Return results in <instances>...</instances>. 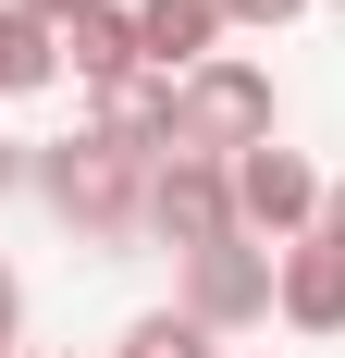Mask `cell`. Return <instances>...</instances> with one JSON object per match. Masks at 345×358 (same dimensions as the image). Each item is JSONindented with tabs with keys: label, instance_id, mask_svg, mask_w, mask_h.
<instances>
[{
	"label": "cell",
	"instance_id": "obj_1",
	"mask_svg": "<svg viewBox=\"0 0 345 358\" xmlns=\"http://www.w3.org/2000/svg\"><path fill=\"white\" fill-rule=\"evenodd\" d=\"M148 173H161V161H124V148H99V136H50V148H25V185L74 222V235H87V248L148 235Z\"/></svg>",
	"mask_w": 345,
	"mask_h": 358
},
{
	"label": "cell",
	"instance_id": "obj_2",
	"mask_svg": "<svg viewBox=\"0 0 345 358\" xmlns=\"http://www.w3.org/2000/svg\"><path fill=\"white\" fill-rule=\"evenodd\" d=\"M172 148H185V161H247V148H272V74L247 62V50L198 62L172 87Z\"/></svg>",
	"mask_w": 345,
	"mask_h": 358
},
{
	"label": "cell",
	"instance_id": "obj_3",
	"mask_svg": "<svg viewBox=\"0 0 345 358\" xmlns=\"http://www.w3.org/2000/svg\"><path fill=\"white\" fill-rule=\"evenodd\" d=\"M321 198H333V173H321L309 148H284V136L235 161V235H247V248H259V235H272V248L321 235Z\"/></svg>",
	"mask_w": 345,
	"mask_h": 358
},
{
	"label": "cell",
	"instance_id": "obj_4",
	"mask_svg": "<svg viewBox=\"0 0 345 358\" xmlns=\"http://www.w3.org/2000/svg\"><path fill=\"white\" fill-rule=\"evenodd\" d=\"M148 235H161V248H235V161H185V148H172L161 173H148Z\"/></svg>",
	"mask_w": 345,
	"mask_h": 358
},
{
	"label": "cell",
	"instance_id": "obj_5",
	"mask_svg": "<svg viewBox=\"0 0 345 358\" xmlns=\"http://www.w3.org/2000/svg\"><path fill=\"white\" fill-rule=\"evenodd\" d=\"M172 309H185V322L198 334H259L272 322V248H198L185 259V285H172Z\"/></svg>",
	"mask_w": 345,
	"mask_h": 358
},
{
	"label": "cell",
	"instance_id": "obj_6",
	"mask_svg": "<svg viewBox=\"0 0 345 358\" xmlns=\"http://www.w3.org/2000/svg\"><path fill=\"white\" fill-rule=\"evenodd\" d=\"M222 37H235L222 0H136V62L161 74V87H185L198 62H222Z\"/></svg>",
	"mask_w": 345,
	"mask_h": 358
},
{
	"label": "cell",
	"instance_id": "obj_7",
	"mask_svg": "<svg viewBox=\"0 0 345 358\" xmlns=\"http://www.w3.org/2000/svg\"><path fill=\"white\" fill-rule=\"evenodd\" d=\"M272 309L296 334H345V248H321V235L272 248Z\"/></svg>",
	"mask_w": 345,
	"mask_h": 358
},
{
	"label": "cell",
	"instance_id": "obj_8",
	"mask_svg": "<svg viewBox=\"0 0 345 358\" xmlns=\"http://www.w3.org/2000/svg\"><path fill=\"white\" fill-rule=\"evenodd\" d=\"M87 136H99V148H124V161H172V87H161V74L99 87V99H87Z\"/></svg>",
	"mask_w": 345,
	"mask_h": 358
},
{
	"label": "cell",
	"instance_id": "obj_9",
	"mask_svg": "<svg viewBox=\"0 0 345 358\" xmlns=\"http://www.w3.org/2000/svg\"><path fill=\"white\" fill-rule=\"evenodd\" d=\"M50 50L74 62V87H87V99H99V87H124V74H148V62H136V13H124V0H87Z\"/></svg>",
	"mask_w": 345,
	"mask_h": 358
},
{
	"label": "cell",
	"instance_id": "obj_10",
	"mask_svg": "<svg viewBox=\"0 0 345 358\" xmlns=\"http://www.w3.org/2000/svg\"><path fill=\"white\" fill-rule=\"evenodd\" d=\"M50 74H62V50H50V25H25V13L0 0V99H37Z\"/></svg>",
	"mask_w": 345,
	"mask_h": 358
},
{
	"label": "cell",
	"instance_id": "obj_11",
	"mask_svg": "<svg viewBox=\"0 0 345 358\" xmlns=\"http://www.w3.org/2000/svg\"><path fill=\"white\" fill-rule=\"evenodd\" d=\"M111 358H222V334H198V322H185V309H148V322L124 334V346H111Z\"/></svg>",
	"mask_w": 345,
	"mask_h": 358
},
{
	"label": "cell",
	"instance_id": "obj_12",
	"mask_svg": "<svg viewBox=\"0 0 345 358\" xmlns=\"http://www.w3.org/2000/svg\"><path fill=\"white\" fill-rule=\"evenodd\" d=\"M0 358H25V272L0 259Z\"/></svg>",
	"mask_w": 345,
	"mask_h": 358
},
{
	"label": "cell",
	"instance_id": "obj_13",
	"mask_svg": "<svg viewBox=\"0 0 345 358\" xmlns=\"http://www.w3.org/2000/svg\"><path fill=\"white\" fill-rule=\"evenodd\" d=\"M222 13H235V25H296L309 0H222Z\"/></svg>",
	"mask_w": 345,
	"mask_h": 358
},
{
	"label": "cell",
	"instance_id": "obj_14",
	"mask_svg": "<svg viewBox=\"0 0 345 358\" xmlns=\"http://www.w3.org/2000/svg\"><path fill=\"white\" fill-rule=\"evenodd\" d=\"M13 13H25V25H50V37H62L74 13H87V0H13Z\"/></svg>",
	"mask_w": 345,
	"mask_h": 358
},
{
	"label": "cell",
	"instance_id": "obj_15",
	"mask_svg": "<svg viewBox=\"0 0 345 358\" xmlns=\"http://www.w3.org/2000/svg\"><path fill=\"white\" fill-rule=\"evenodd\" d=\"M321 248H345V173H333V198H321Z\"/></svg>",
	"mask_w": 345,
	"mask_h": 358
},
{
	"label": "cell",
	"instance_id": "obj_16",
	"mask_svg": "<svg viewBox=\"0 0 345 358\" xmlns=\"http://www.w3.org/2000/svg\"><path fill=\"white\" fill-rule=\"evenodd\" d=\"M13 185H25V136H0V198H13Z\"/></svg>",
	"mask_w": 345,
	"mask_h": 358
}]
</instances>
